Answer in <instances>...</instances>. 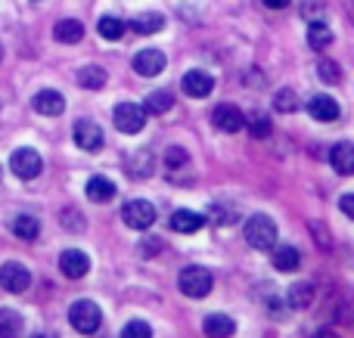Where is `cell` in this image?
<instances>
[{"label": "cell", "mask_w": 354, "mask_h": 338, "mask_svg": "<svg viewBox=\"0 0 354 338\" xmlns=\"http://www.w3.org/2000/svg\"><path fill=\"white\" fill-rule=\"evenodd\" d=\"M277 236H280V230L268 215H252L245 223V242L258 252H270L277 246Z\"/></svg>", "instance_id": "1"}, {"label": "cell", "mask_w": 354, "mask_h": 338, "mask_svg": "<svg viewBox=\"0 0 354 338\" xmlns=\"http://www.w3.org/2000/svg\"><path fill=\"white\" fill-rule=\"evenodd\" d=\"M177 286H180V292L187 298H205L208 292H212L214 279L205 267H187V270L180 273V279H177Z\"/></svg>", "instance_id": "2"}, {"label": "cell", "mask_w": 354, "mask_h": 338, "mask_svg": "<svg viewBox=\"0 0 354 338\" xmlns=\"http://www.w3.org/2000/svg\"><path fill=\"white\" fill-rule=\"evenodd\" d=\"M112 121L122 134H140L143 124H147V109L137 103H118L112 112Z\"/></svg>", "instance_id": "3"}, {"label": "cell", "mask_w": 354, "mask_h": 338, "mask_svg": "<svg viewBox=\"0 0 354 338\" xmlns=\"http://www.w3.org/2000/svg\"><path fill=\"white\" fill-rule=\"evenodd\" d=\"M100 308L93 301H75L72 308H68V323H72L78 332H84V335H93L100 329Z\"/></svg>", "instance_id": "4"}, {"label": "cell", "mask_w": 354, "mask_h": 338, "mask_svg": "<svg viewBox=\"0 0 354 338\" xmlns=\"http://www.w3.org/2000/svg\"><path fill=\"white\" fill-rule=\"evenodd\" d=\"M122 221L128 223L131 230H149L156 223L153 202H147V199H134V202H128L124 211H122Z\"/></svg>", "instance_id": "5"}, {"label": "cell", "mask_w": 354, "mask_h": 338, "mask_svg": "<svg viewBox=\"0 0 354 338\" xmlns=\"http://www.w3.org/2000/svg\"><path fill=\"white\" fill-rule=\"evenodd\" d=\"M72 137H75V143H78V149H84V152H97V149H103V128L93 124V121H87V118L75 121Z\"/></svg>", "instance_id": "6"}, {"label": "cell", "mask_w": 354, "mask_h": 338, "mask_svg": "<svg viewBox=\"0 0 354 338\" xmlns=\"http://www.w3.org/2000/svg\"><path fill=\"white\" fill-rule=\"evenodd\" d=\"M10 168H12V174H16V177L31 180V177H37V174H41L44 161H41V155H37L35 149H16V152H12V159H10Z\"/></svg>", "instance_id": "7"}, {"label": "cell", "mask_w": 354, "mask_h": 338, "mask_svg": "<svg viewBox=\"0 0 354 338\" xmlns=\"http://www.w3.org/2000/svg\"><path fill=\"white\" fill-rule=\"evenodd\" d=\"M180 90L187 93L189 99H205L208 93L214 90V78L208 72H202V68H193V72L183 74L180 81Z\"/></svg>", "instance_id": "8"}, {"label": "cell", "mask_w": 354, "mask_h": 338, "mask_svg": "<svg viewBox=\"0 0 354 338\" xmlns=\"http://www.w3.org/2000/svg\"><path fill=\"white\" fill-rule=\"evenodd\" d=\"M212 124L221 130V134H236V130H243L245 118L236 106L221 103V106H214V112H212Z\"/></svg>", "instance_id": "9"}, {"label": "cell", "mask_w": 354, "mask_h": 338, "mask_svg": "<svg viewBox=\"0 0 354 338\" xmlns=\"http://www.w3.org/2000/svg\"><path fill=\"white\" fill-rule=\"evenodd\" d=\"M0 286H3L6 292H12V295H19V292H25L31 286V273L25 270L22 264H16V261H6V264L0 267Z\"/></svg>", "instance_id": "10"}, {"label": "cell", "mask_w": 354, "mask_h": 338, "mask_svg": "<svg viewBox=\"0 0 354 338\" xmlns=\"http://www.w3.org/2000/svg\"><path fill=\"white\" fill-rule=\"evenodd\" d=\"M134 72L143 74V78H153V74L165 72V53L162 50H140L134 56Z\"/></svg>", "instance_id": "11"}, {"label": "cell", "mask_w": 354, "mask_h": 338, "mask_svg": "<svg viewBox=\"0 0 354 338\" xmlns=\"http://www.w3.org/2000/svg\"><path fill=\"white\" fill-rule=\"evenodd\" d=\"M59 270L66 273L68 279H81V277H87V270H91V261H87L84 252L68 248V252H62V258H59Z\"/></svg>", "instance_id": "12"}, {"label": "cell", "mask_w": 354, "mask_h": 338, "mask_svg": "<svg viewBox=\"0 0 354 338\" xmlns=\"http://www.w3.org/2000/svg\"><path fill=\"white\" fill-rule=\"evenodd\" d=\"M31 109H35L37 115H62L66 97H62L59 90H41L35 99H31Z\"/></svg>", "instance_id": "13"}, {"label": "cell", "mask_w": 354, "mask_h": 338, "mask_svg": "<svg viewBox=\"0 0 354 338\" xmlns=\"http://www.w3.org/2000/svg\"><path fill=\"white\" fill-rule=\"evenodd\" d=\"M308 112H311L314 121H336V118L342 115V106H339L333 97L320 93V97H314L311 103H308Z\"/></svg>", "instance_id": "14"}, {"label": "cell", "mask_w": 354, "mask_h": 338, "mask_svg": "<svg viewBox=\"0 0 354 338\" xmlns=\"http://www.w3.org/2000/svg\"><path fill=\"white\" fill-rule=\"evenodd\" d=\"M330 165L339 174H354V143H336L330 149Z\"/></svg>", "instance_id": "15"}, {"label": "cell", "mask_w": 354, "mask_h": 338, "mask_svg": "<svg viewBox=\"0 0 354 338\" xmlns=\"http://www.w3.org/2000/svg\"><path fill=\"white\" fill-rule=\"evenodd\" d=\"M128 28L134 31V34H156V31L165 28V19H162L159 12H140V16H134L128 22Z\"/></svg>", "instance_id": "16"}, {"label": "cell", "mask_w": 354, "mask_h": 338, "mask_svg": "<svg viewBox=\"0 0 354 338\" xmlns=\"http://www.w3.org/2000/svg\"><path fill=\"white\" fill-rule=\"evenodd\" d=\"M202 223H205V217L196 215V211H187V208H180V211H174L171 215V230L174 233H196Z\"/></svg>", "instance_id": "17"}, {"label": "cell", "mask_w": 354, "mask_h": 338, "mask_svg": "<svg viewBox=\"0 0 354 338\" xmlns=\"http://www.w3.org/2000/svg\"><path fill=\"white\" fill-rule=\"evenodd\" d=\"M270 261H274V267L280 273H292V270H299V267H301V255H299V248H292V246L277 248Z\"/></svg>", "instance_id": "18"}, {"label": "cell", "mask_w": 354, "mask_h": 338, "mask_svg": "<svg viewBox=\"0 0 354 338\" xmlns=\"http://www.w3.org/2000/svg\"><path fill=\"white\" fill-rule=\"evenodd\" d=\"M233 332H236V323H233L227 314H212L205 320V335L208 338H230Z\"/></svg>", "instance_id": "19"}, {"label": "cell", "mask_w": 354, "mask_h": 338, "mask_svg": "<svg viewBox=\"0 0 354 338\" xmlns=\"http://www.w3.org/2000/svg\"><path fill=\"white\" fill-rule=\"evenodd\" d=\"M87 199L91 202H109V199H115V183L109 177H91L87 180Z\"/></svg>", "instance_id": "20"}, {"label": "cell", "mask_w": 354, "mask_h": 338, "mask_svg": "<svg viewBox=\"0 0 354 338\" xmlns=\"http://www.w3.org/2000/svg\"><path fill=\"white\" fill-rule=\"evenodd\" d=\"M53 37L59 43H78L81 37H84V25H81L78 19H62V22L53 28Z\"/></svg>", "instance_id": "21"}, {"label": "cell", "mask_w": 354, "mask_h": 338, "mask_svg": "<svg viewBox=\"0 0 354 338\" xmlns=\"http://www.w3.org/2000/svg\"><path fill=\"white\" fill-rule=\"evenodd\" d=\"M22 332H25L22 317L10 308L0 310V338H22Z\"/></svg>", "instance_id": "22"}, {"label": "cell", "mask_w": 354, "mask_h": 338, "mask_svg": "<svg viewBox=\"0 0 354 338\" xmlns=\"http://www.w3.org/2000/svg\"><path fill=\"white\" fill-rule=\"evenodd\" d=\"M314 304V286L311 283H295L289 289V308L295 310H308Z\"/></svg>", "instance_id": "23"}, {"label": "cell", "mask_w": 354, "mask_h": 338, "mask_svg": "<svg viewBox=\"0 0 354 338\" xmlns=\"http://www.w3.org/2000/svg\"><path fill=\"white\" fill-rule=\"evenodd\" d=\"M12 233L25 242H35L37 233H41V223H37V217H31V215H19L16 221H12Z\"/></svg>", "instance_id": "24"}, {"label": "cell", "mask_w": 354, "mask_h": 338, "mask_svg": "<svg viewBox=\"0 0 354 338\" xmlns=\"http://www.w3.org/2000/svg\"><path fill=\"white\" fill-rule=\"evenodd\" d=\"M333 43V31L326 28L324 22H314L311 28H308V47L311 50H317V53H324L326 47Z\"/></svg>", "instance_id": "25"}, {"label": "cell", "mask_w": 354, "mask_h": 338, "mask_svg": "<svg viewBox=\"0 0 354 338\" xmlns=\"http://www.w3.org/2000/svg\"><path fill=\"white\" fill-rule=\"evenodd\" d=\"M171 106H174V93L171 90H153L147 97V106H143V109L153 112V115H165Z\"/></svg>", "instance_id": "26"}, {"label": "cell", "mask_w": 354, "mask_h": 338, "mask_svg": "<svg viewBox=\"0 0 354 338\" xmlns=\"http://www.w3.org/2000/svg\"><path fill=\"white\" fill-rule=\"evenodd\" d=\"M78 84L84 90H100V87H106V72L100 66H84L78 72Z\"/></svg>", "instance_id": "27"}, {"label": "cell", "mask_w": 354, "mask_h": 338, "mask_svg": "<svg viewBox=\"0 0 354 338\" xmlns=\"http://www.w3.org/2000/svg\"><path fill=\"white\" fill-rule=\"evenodd\" d=\"M239 211L233 208V205H212V211H208V223H214V227H230V223H236Z\"/></svg>", "instance_id": "28"}, {"label": "cell", "mask_w": 354, "mask_h": 338, "mask_svg": "<svg viewBox=\"0 0 354 338\" xmlns=\"http://www.w3.org/2000/svg\"><path fill=\"white\" fill-rule=\"evenodd\" d=\"M97 31L106 37V41H118V37L128 31V25H124L122 19H115V16H103V19L97 22Z\"/></svg>", "instance_id": "29"}, {"label": "cell", "mask_w": 354, "mask_h": 338, "mask_svg": "<svg viewBox=\"0 0 354 338\" xmlns=\"http://www.w3.org/2000/svg\"><path fill=\"white\" fill-rule=\"evenodd\" d=\"M274 109H277V112H283V115H292V112H299V109H301V103H299V97H295V90H289V87L277 90V97H274Z\"/></svg>", "instance_id": "30"}, {"label": "cell", "mask_w": 354, "mask_h": 338, "mask_svg": "<svg viewBox=\"0 0 354 338\" xmlns=\"http://www.w3.org/2000/svg\"><path fill=\"white\" fill-rule=\"evenodd\" d=\"M128 174H131V177H149V174H153V155H149V152H137L134 159L128 161Z\"/></svg>", "instance_id": "31"}, {"label": "cell", "mask_w": 354, "mask_h": 338, "mask_svg": "<svg viewBox=\"0 0 354 338\" xmlns=\"http://www.w3.org/2000/svg\"><path fill=\"white\" fill-rule=\"evenodd\" d=\"M317 74H320V81H324V84H339V81H342V68H339L333 59H320Z\"/></svg>", "instance_id": "32"}, {"label": "cell", "mask_w": 354, "mask_h": 338, "mask_svg": "<svg viewBox=\"0 0 354 338\" xmlns=\"http://www.w3.org/2000/svg\"><path fill=\"white\" fill-rule=\"evenodd\" d=\"M245 124H249L252 137H258V140H264V137L270 134V118L268 115H258V112H252V118Z\"/></svg>", "instance_id": "33"}, {"label": "cell", "mask_w": 354, "mask_h": 338, "mask_svg": "<svg viewBox=\"0 0 354 338\" xmlns=\"http://www.w3.org/2000/svg\"><path fill=\"white\" fill-rule=\"evenodd\" d=\"M122 338H153V329H149V323H143V320H131L128 326L122 329Z\"/></svg>", "instance_id": "34"}, {"label": "cell", "mask_w": 354, "mask_h": 338, "mask_svg": "<svg viewBox=\"0 0 354 338\" xmlns=\"http://www.w3.org/2000/svg\"><path fill=\"white\" fill-rule=\"evenodd\" d=\"M187 159H189L187 149H177V146H171V149L165 152V165H168V168H183V165H187Z\"/></svg>", "instance_id": "35"}, {"label": "cell", "mask_w": 354, "mask_h": 338, "mask_svg": "<svg viewBox=\"0 0 354 338\" xmlns=\"http://www.w3.org/2000/svg\"><path fill=\"white\" fill-rule=\"evenodd\" d=\"M62 221H66V227H84V217L81 215H75V211H66V215H62Z\"/></svg>", "instance_id": "36"}, {"label": "cell", "mask_w": 354, "mask_h": 338, "mask_svg": "<svg viewBox=\"0 0 354 338\" xmlns=\"http://www.w3.org/2000/svg\"><path fill=\"white\" fill-rule=\"evenodd\" d=\"M311 227H314V236H317L320 248H330V236H326V230L320 227V223H311Z\"/></svg>", "instance_id": "37"}, {"label": "cell", "mask_w": 354, "mask_h": 338, "mask_svg": "<svg viewBox=\"0 0 354 338\" xmlns=\"http://www.w3.org/2000/svg\"><path fill=\"white\" fill-rule=\"evenodd\" d=\"M339 208H342L345 215H348L351 221H354V192H351V196H342V202H339Z\"/></svg>", "instance_id": "38"}, {"label": "cell", "mask_w": 354, "mask_h": 338, "mask_svg": "<svg viewBox=\"0 0 354 338\" xmlns=\"http://www.w3.org/2000/svg\"><path fill=\"white\" fill-rule=\"evenodd\" d=\"M264 3H268V6H270V10H283V6H286V3H289V0H264Z\"/></svg>", "instance_id": "39"}, {"label": "cell", "mask_w": 354, "mask_h": 338, "mask_svg": "<svg viewBox=\"0 0 354 338\" xmlns=\"http://www.w3.org/2000/svg\"><path fill=\"white\" fill-rule=\"evenodd\" d=\"M314 338H339L333 329H320V332H314Z\"/></svg>", "instance_id": "40"}, {"label": "cell", "mask_w": 354, "mask_h": 338, "mask_svg": "<svg viewBox=\"0 0 354 338\" xmlns=\"http://www.w3.org/2000/svg\"><path fill=\"white\" fill-rule=\"evenodd\" d=\"M28 338H47V335H41V332H35V335H28Z\"/></svg>", "instance_id": "41"}, {"label": "cell", "mask_w": 354, "mask_h": 338, "mask_svg": "<svg viewBox=\"0 0 354 338\" xmlns=\"http://www.w3.org/2000/svg\"><path fill=\"white\" fill-rule=\"evenodd\" d=\"M0 59H3V47H0Z\"/></svg>", "instance_id": "42"}, {"label": "cell", "mask_w": 354, "mask_h": 338, "mask_svg": "<svg viewBox=\"0 0 354 338\" xmlns=\"http://www.w3.org/2000/svg\"><path fill=\"white\" fill-rule=\"evenodd\" d=\"M0 177H3V171H0Z\"/></svg>", "instance_id": "43"}]
</instances>
